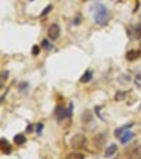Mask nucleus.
Returning <instances> with one entry per match:
<instances>
[{
    "label": "nucleus",
    "mask_w": 141,
    "mask_h": 159,
    "mask_svg": "<svg viewBox=\"0 0 141 159\" xmlns=\"http://www.w3.org/2000/svg\"><path fill=\"white\" fill-rule=\"evenodd\" d=\"M134 83H135V86H137L138 89H141V73H138V75L135 76Z\"/></svg>",
    "instance_id": "nucleus-18"
},
{
    "label": "nucleus",
    "mask_w": 141,
    "mask_h": 159,
    "mask_svg": "<svg viewBox=\"0 0 141 159\" xmlns=\"http://www.w3.org/2000/svg\"><path fill=\"white\" fill-rule=\"evenodd\" d=\"M126 92H121V90H120V92H117V93H116V96H114V100H116V102H123V100L124 99H126Z\"/></svg>",
    "instance_id": "nucleus-16"
},
{
    "label": "nucleus",
    "mask_w": 141,
    "mask_h": 159,
    "mask_svg": "<svg viewBox=\"0 0 141 159\" xmlns=\"http://www.w3.org/2000/svg\"><path fill=\"white\" fill-rule=\"evenodd\" d=\"M93 10H95V11H93V20H95V23H96L97 25H100V27H105L111 17L110 10L107 9V6L100 4V3L95 4Z\"/></svg>",
    "instance_id": "nucleus-1"
},
{
    "label": "nucleus",
    "mask_w": 141,
    "mask_h": 159,
    "mask_svg": "<svg viewBox=\"0 0 141 159\" xmlns=\"http://www.w3.org/2000/svg\"><path fill=\"white\" fill-rule=\"evenodd\" d=\"M51 10H52V6H51V4H49V6H47V7H45L44 10H42L41 16H47V14H48L49 11H51Z\"/></svg>",
    "instance_id": "nucleus-20"
},
{
    "label": "nucleus",
    "mask_w": 141,
    "mask_h": 159,
    "mask_svg": "<svg viewBox=\"0 0 141 159\" xmlns=\"http://www.w3.org/2000/svg\"><path fill=\"white\" fill-rule=\"evenodd\" d=\"M134 31H135V34H137V37L140 38V37H141V25H135Z\"/></svg>",
    "instance_id": "nucleus-21"
},
{
    "label": "nucleus",
    "mask_w": 141,
    "mask_h": 159,
    "mask_svg": "<svg viewBox=\"0 0 141 159\" xmlns=\"http://www.w3.org/2000/svg\"><path fill=\"white\" fill-rule=\"evenodd\" d=\"M18 89H20V92H21V93H24L26 90L28 89V83H24V82H23V83H20V86H18Z\"/></svg>",
    "instance_id": "nucleus-19"
},
{
    "label": "nucleus",
    "mask_w": 141,
    "mask_h": 159,
    "mask_svg": "<svg viewBox=\"0 0 141 159\" xmlns=\"http://www.w3.org/2000/svg\"><path fill=\"white\" fill-rule=\"evenodd\" d=\"M30 2H34V0H30Z\"/></svg>",
    "instance_id": "nucleus-27"
},
{
    "label": "nucleus",
    "mask_w": 141,
    "mask_h": 159,
    "mask_svg": "<svg viewBox=\"0 0 141 159\" xmlns=\"http://www.w3.org/2000/svg\"><path fill=\"white\" fill-rule=\"evenodd\" d=\"M41 45H42V48H44V49H47V51H49V49H52V45L49 44V41H48V39H44V41L41 42Z\"/></svg>",
    "instance_id": "nucleus-17"
},
{
    "label": "nucleus",
    "mask_w": 141,
    "mask_h": 159,
    "mask_svg": "<svg viewBox=\"0 0 141 159\" xmlns=\"http://www.w3.org/2000/svg\"><path fill=\"white\" fill-rule=\"evenodd\" d=\"M140 20H141V13H140Z\"/></svg>",
    "instance_id": "nucleus-26"
},
{
    "label": "nucleus",
    "mask_w": 141,
    "mask_h": 159,
    "mask_svg": "<svg viewBox=\"0 0 141 159\" xmlns=\"http://www.w3.org/2000/svg\"><path fill=\"white\" fill-rule=\"evenodd\" d=\"M31 52H33V55H37V54H38V52H40V45H35Z\"/></svg>",
    "instance_id": "nucleus-22"
},
{
    "label": "nucleus",
    "mask_w": 141,
    "mask_h": 159,
    "mask_svg": "<svg viewBox=\"0 0 141 159\" xmlns=\"http://www.w3.org/2000/svg\"><path fill=\"white\" fill-rule=\"evenodd\" d=\"M55 116H57V120H58V123H62L63 120H65L66 117L68 118H71L69 117V111H68V108H62V107H58L57 110H55Z\"/></svg>",
    "instance_id": "nucleus-4"
},
{
    "label": "nucleus",
    "mask_w": 141,
    "mask_h": 159,
    "mask_svg": "<svg viewBox=\"0 0 141 159\" xmlns=\"http://www.w3.org/2000/svg\"><path fill=\"white\" fill-rule=\"evenodd\" d=\"M138 57H141V51H138V49H134V51H129L126 55L127 61H135Z\"/></svg>",
    "instance_id": "nucleus-7"
},
{
    "label": "nucleus",
    "mask_w": 141,
    "mask_h": 159,
    "mask_svg": "<svg viewBox=\"0 0 141 159\" xmlns=\"http://www.w3.org/2000/svg\"><path fill=\"white\" fill-rule=\"evenodd\" d=\"M27 131H33V125H28L27 127Z\"/></svg>",
    "instance_id": "nucleus-25"
},
{
    "label": "nucleus",
    "mask_w": 141,
    "mask_h": 159,
    "mask_svg": "<svg viewBox=\"0 0 141 159\" xmlns=\"http://www.w3.org/2000/svg\"><path fill=\"white\" fill-rule=\"evenodd\" d=\"M42 127H44V124H42V123H38V124H37V132H41L42 131Z\"/></svg>",
    "instance_id": "nucleus-23"
},
{
    "label": "nucleus",
    "mask_w": 141,
    "mask_h": 159,
    "mask_svg": "<svg viewBox=\"0 0 141 159\" xmlns=\"http://www.w3.org/2000/svg\"><path fill=\"white\" fill-rule=\"evenodd\" d=\"M66 159H85V155L81 152H72L66 156Z\"/></svg>",
    "instance_id": "nucleus-15"
},
{
    "label": "nucleus",
    "mask_w": 141,
    "mask_h": 159,
    "mask_svg": "<svg viewBox=\"0 0 141 159\" xmlns=\"http://www.w3.org/2000/svg\"><path fill=\"white\" fill-rule=\"evenodd\" d=\"M59 34H61V28L58 24H51L48 28V38L51 41H55V39L59 38Z\"/></svg>",
    "instance_id": "nucleus-3"
},
{
    "label": "nucleus",
    "mask_w": 141,
    "mask_h": 159,
    "mask_svg": "<svg viewBox=\"0 0 141 159\" xmlns=\"http://www.w3.org/2000/svg\"><path fill=\"white\" fill-rule=\"evenodd\" d=\"M140 110H141V106H140Z\"/></svg>",
    "instance_id": "nucleus-28"
},
{
    "label": "nucleus",
    "mask_w": 141,
    "mask_h": 159,
    "mask_svg": "<svg viewBox=\"0 0 141 159\" xmlns=\"http://www.w3.org/2000/svg\"><path fill=\"white\" fill-rule=\"evenodd\" d=\"M129 159H141V147H137L131 153Z\"/></svg>",
    "instance_id": "nucleus-13"
},
{
    "label": "nucleus",
    "mask_w": 141,
    "mask_h": 159,
    "mask_svg": "<svg viewBox=\"0 0 141 159\" xmlns=\"http://www.w3.org/2000/svg\"><path fill=\"white\" fill-rule=\"evenodd\" d=\"M133 125H134V124H133V123H127L126 125L120 127V128H117L116 131H114V135H116V138H120V137H121V134H123V132H126V131H129V129L131 128Z\"/></svg>",
    "instance_id": "nucleus-5"
},
{
    "label": "nucleus",
    "mask_w": 141,
    "mask_h": 159,
    "mask_svg": "<svg viewBox=\"0 0 141 159\" xmlns=\"http://www.w3.org/2000/svg\"><path fill=\"white\" fill-rule=\"evenodd\" d=\"M0 142H2V152H3V153H10V152H12V148H10V144H9V141H7V139L2 138V139H0Z\"/></svg>",
    "instance_id": "nucleus-10"
},
{
    "label": "nucleus",
    "mask_w": 141,
    "mask_h": 159,
    "mask_svg": "<svg viewBox=\"0 0 141 159\" xmlns=\"http://www.w3.org/2000/svg\"><path fill=\"white\" fill-rule=\"evenodd\" d=\"M6 78H7V72H2V83L6 80Z\"/></svg>",
    "instance_id": "nucleus-24"
},
{
    "label": "nucleus",
    "mask_w": 141,
    "mask_h": 159,
    "mask_svg": "<svg viewBox=\"0 0 141 159\" xmlns=\"http://www.w3.org/2000/svg\"><path fill=\"white\" fill-rule=\"evenodd\" d=\"M71 147L72 148H85L86 147V137L83 134H76L71 138Z\"/></svg>",
    "instance_id": "nucleus-2"
},
{
    "label": "nucleus",
    "mask_w": 141,
    "mask_h": 159,
    "mask_svg": "<svg viewBox=\"0 0 141 159\" xmlns=\"http://www.w3.org/2000/svg\"><path fill=\"white\" fill-rule=\"evenodd\" d=\"M116 151H117V145L116 144H110L107 147V149H106V152H105L106 158H110V156H113L114 153H116Z\"/></svg>",
    "instance_id": "nucleus-11"
},
{
    "label": "nucleus",
    "mask_w": 141,
    "mask_h": 159,
    "mask_svg": "<svg viewBox=\"0 0 141 159\" xmlns=\"http://www.w3.org/2000/svg\"><path fill=\"white\" fill-rule=\"evenodd\" d=\"M133 138H134V132H131V131H126V132H123V134H121V137H120V142H121V144H127V142H130Z\"/></svg>",
    "instance_id": "nucleus-6"
},
{
    "label": "nucleus",
    "mask_w": 141,
    "mask_h": 159,
    "mask_svg": "<svg viewBox=\"0 0 141 159\" xmlns=\"http://www.w3.org/2000/svg\"><path fill=\"white\" fill-rule=\"evenodd\" d=\"M14 142H16L17 145H23V144L26 142V135H24V134H17V135L14 137Z\"/></svg>",
    "instance_id": "nucleus-14"
},
{
    "label": "nucleus",
    "mask_w": 141,
    "mask_h": 159,
    "mask_svg": "<svg viewBox=\"0 0 141 159\" xmlns=\"http://www.w3.org/2000/svg\"><path fill=\"white\" fill-rule=\"evenodd\" d=\"M92 79H93V72H92V70H86V72L81 76V79H79V80H81L82 83H87V82H90Z\"/></svg>",
    "instance_id": "nucleus-8"
},
{
    "label": "nucleus",
    "mask_w": 141,
    "mask_h": 159,
    "mask_svg": "<svg viewBox=\"0 0 141 159\" xmlns=\"http://www.w3.org/2000/svg\"><path fill=\"white\" fill-rule=\"evenodd\" d=\"M92 113H90L89 110H86V111H83V114H82V117H81V120H82V123L83 124H89V123H92Z\"/></svg>",
    "instance_id": "nucleus-9"
},
{
    "label": "nucleus",
    "mask_w": 141,
    "mask_h": 159,
    "mask_svg": "<svg viewBox=\"0 0 141 159\" xmlns=\"http://www.w3.org/2000/svg\"><path fill=\"white\" fill-rule=\"evenodd\" d=\"M130 82H131V78H130V75H127V73H121V75L119 76V83L120 84H129Z\"/></svg>",
    "instance_id": "nucleus-12"
}]
</instances>
